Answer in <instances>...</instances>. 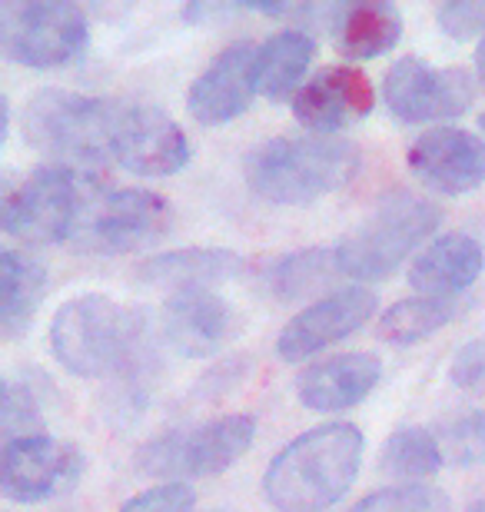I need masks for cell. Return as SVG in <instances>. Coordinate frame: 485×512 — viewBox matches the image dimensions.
I'll return each mask as SVG.
<instances>
[{"instance_id":"obj_26","label":"cell","mask_w":485,"mask_h":512,"mask_svg":"<svg viewBox=\"0 0 485 512\" xmlns=\"http://www.w3.org/2000/svg\"><path fill=\"white\" fill-rule=\"evenodd\" d=\"M442 466H446V453L439 436L426 426H399L379 453V469L386 479H396V486H419Z\"/></svg>"},{"instance_id":"obj_1","label":"cell","mask_w":485,"mask_h":512,"mask_svg":"<svg viewBox=\"0 0 485 512\" xmlns=\"http://www.w3.org/2000/svg\"><path fill=\"white\" fill-rule=\"evenodd\" d=\"M366 439L353 423H326L286 443L266 466L263 496L276 512H326L363 466Z\"/></svg>"},{"instance_id":"obj_3","label":"cell","mask_w":485,"mask_h":512,"mask_svg":"<svg viewBox=\"0 0 485 512\" xmlns=\"http://www.w3.org/2000/svg\"><path fill=\"white\" fill-rule=\"evenodd\" d=\"M147 310L103 293H84L60 303L50 323V353L67 373L100 380L117 376L147 343Z\"/></svg>"},{"instance_id":"obj_31","label":"cell","mask_w":485,"mask_h":512,"mask_svg":"<svg viewBox=\"0 0 485 512\" xmlns=\"http://www.w3.org/2000/svg\"><path fill=\"white\" fill-rule=\"evenodd\" d=\"M449 380L456 383L459 389H479V386H485V336L466 343L456 356H452Z\"/></svg>"},{"instance_id":"obj_18","label":"cell","mask_w":485,"mask_h":512,"mask_svg":"<svg viewBox=\"0 0 485 512\" xmlns=\"http://www.w3.org/2000/svg\"><path fill=\"white\" fill-rule=\"evenodd\" d=\"M379 376H383V360L379 356L339 353L299 373L296 396L313 413H339V409L363 403L376 389Z\"/></svg>"},{"instance_id":"obj_7","label":"cell","mask_w":485,"mask_h":512,"mask_svg":"<svg viewBox=\"0 0 485 512\" xmlns=\"http://www.w3.org/2000/svg\"><path fill=\"white\" fill-rule=\"evenodd\" d=\"M256 436V419L246 413L206 419V423L177 426L167 433L153 436L150 443L140 446L137 453V473L150 479H206L223 469H230L236 459L246 456Z\"/></svg>"},{"instance_id":"obj_8","label":"cell","mask_w":485,"mask_h":512,"mask_svg":"<svg viewBox=\"0 0 485 512\" xmlns=\"http://www.w3.org/2000/svg\"><path fill=\"white\" fill-rule=\"evenodd\" d=\"M87 14L67 0H4L0 54L10 64L50 70L70 64L87 47Z\"/></svg>"},{"instance_id":"obj_36","label":"cell","mask_w":485,"mask_h":512,"mask_svg":"<svg viewBox=\"0 0 485 512\" xmlns=\"http://www.w3.org/2000/svg\"><path fill=\"white\" fill-rule=\"evenodd\" d=\"M216 512H223V509H216Z\"/></svg>"},{"instance_id":"obj_14","label":"cell","mask_w":485,"mask_h":512,"mask_svg":"<svg viewBox=\"0 0 485 512\" xmlns=\"http://www.w3.org/2000/svg\"><path fill=\"white\" fill-rule=\"evenodd\" d=\"M256 57H260V47L250 44V40L230 44L223 54L213 57V64L193 80L187 94V110L196 124H230V120L250 110L253 97L260 94Z\"/></svg>"},{"instance_id":"obj_24","label":"cell","mask_w":485,"mask_h":512,"mask_svg":"<svg viewBox=\"0 0 485 512\" xmlns=\"http://www.w3.org/2000/svg\"><path fill=\"white\" fill-rule=\"evenodd\" d=\"M462 310H466V303L456 296H409V300L392 303L379 316L376 336L392 346H412L449 326Z\"/></svg>"},{"instance_id":"obj_28","label":"cell","mask_w":485,"mask_h":512,"mask_svg":"<svg viewBox=\"0 0 485 512\" xmlns=\"http://www.w3.org/2000/svg\"><path fill=\"white\" fill-rule=\"evenodd\" d=\"M349 512H452L449 496L436 486H386L363 496Z\"/></svg>"},{"instance_id":"obj_35","label":"cell","mask_w":485,"mask_h":512,"mask_svg":"<svg viewBox=\"0 0 485 512\" xmlns=\"http://www.w3.org/2000/svg\"><path fill=\"white\" fill-rule=\"evenodd\" d=\"M479 127H482V133H485V114L479 117Z\"/></svg>"},{"instance_id":"obj_23","label":"cell","mask_w":485,"mask_h":512,"mask_svg":"<svg viewBox=\"0 0 485 512\" xmlns=\"http://www.w3.org/2000/svg\"><path fill=\"white\" fill-rule=\"evenodd\" d=\"M47 293L44 263L20 250L0 253V330L4 336H20L34 323Z\"/></svg>"},{"instance_id":"obj_17","label":"cell","mask_w":485,"mask_h":512,"mask_svg":"<svg viewBox=\"0 0 485 512\" xmlns=\"http://www.w3.org/2000/svg\"><path fill=\"white\" fill-rule=\"evenodd\" d=\"M236 333H240V313L216 290L177 293L163 303V336L173 350L190 360L213 356Z\"/></svg>"},{"instance_id":"obj_4","label":"cell","mask_w":485,"mask_h":512,"mask_svg":"<svg viewBox=\"0 0 485 512\" xmlns=\"http://www.w3.org/2000/svg\"><path fill=\"white\" fill-rule=\"evenodd\" d=\"M113 124L117 100L74 94V90H40L24 107V140L40 157L60 167H94L113 160Z\"/></svg>"},{"instance_id":"obj_5","label":"cell","mask_w":485,"mask_h":512,"mask_svg":"<svg viewBox=\"0 0 485 512\" xmlns=\"http://www.w3.org/2000/svg\"><path fill=\"white\" fill-rule=\"evenodd\" d=\"M442 223V210L422 193L392 190L336 247L339 270L353 280H386L426 243Z\"/></svg>"},{"instance_id":"obj_10","label":"cell","mask_w":485,"mask_h":512,"mask_svg":"<svg viewBox=\"0 0 485 512\" xmlns=\"http://www.w3.org/2000/svg\"><path fill=\"white\" fill-rule=\"evenodd\" d=\"M383 97L402 124L462 117L476 100V77L462 67H432L419 57H399L386 70Z\"/></svg>"},{"instance_id":"obj_27","label":"cell","mask_w":485,"mask_h":512,"mask_svg":"<svg viewBox=\"0 0 485 512\" xmlns=\"http://www.w3.org/2000/svg\"><path fill=\"white\" fill-rule=\"evenodd\" d=\"M0 429H4V443L27 436H47V419L40 409V399L34 396V389L20 380L4 383V399H0Z\"/></svg>"},{"instance_id":"obj_25","label":"cell","mask_w":485,"mask_h":512,"mask_svg":"<svg viewBox=\"0 0 485 512\" xmlns=\"http://www.w3.org/2000/svg\"><path fill=\"white\" fill-rule=\"evenodd\" d=\"M336 276H343L336 247H309L276 260L266 270V286L280 303H296L306 300V296H319V290L333 286Z\"/></svg>"},{"instance_id":"obj_19","label":"cell","mask_w":485,"mask_h":512,"mask_svg":"<svg viewBox=\"0 0 485 512\" xmlns=\"http://www.w3.org/2000/svg\"><path fill=\"white\" fill-rule=\"evenodd\" d=\"M240 273H243L240 253L220 247H187V250H167L143 260L133 270V280L140 286H150V290L177 296L193 290H216V286L230 283Z\"/></svg>"},{"instance_id":"obj_30","label":"cell","mask_w":485,"mask_h":512,"mask_svg":"<svg viewBox=\"0 0 485 512\" xmlns=\"http://www.w3.org/2000/svg\"><path fill=\"white\" fill-rule=\"evenodd\" d=\"M439 27L452 40H482L485 37V0H456L439 7Z\"/></svg>"},{"instance_id":"obj_15","label":"cell","mask_w":485,"mask_h":512,"mask_svg":"<svg viewBox=\"0 0 485 512\" xmlns=\"http://www.w3.org/2000/svg\"><path fill=\"white\" fill-rule=\"evenodd\" d=\"M409 170L422 187L462 197L485 183V143L459 127L426 130L409 147Z\"/></svg>"},{"instance_id":"obj_12","label":"cell","mask_w":485,"mask_h":512,"mask_svg":"<svg viewBox=\"0 0 485 512\" xmlns=\"http://www.w3.org/2000/svg\"><path fill=\"white\" fill-rule=\"evenodd\" d=\"M113 160L137 177H173L190 163V140L160 107L117 100Z\"/></svg>"},{"instance_id":"obj_9","label":"cell","mask_w":485,"mask_h":512,"mask_svg":"<svg viewBox=\"0 0 485 512\" xmlns=\"http://www.w3.org/2000/svg\"><path fill=\"white\" fill-rule=\"evenodd\" d=\"M80 200H84V187L77 183V173L60 163H44L14 187H7L0 227L7 237L27 247L64 243L77 223Z\"/></svg>"},{"instance_id":"obj_22","label":"cell","mask_w":485,"mask_h":512,"mask_svg":"<svg viewBox=\"0 0 485 512\" xmlns=\"http://www.w3.org/2000/svg\"><path fill=\"white\" fill-rule=\"evenodd\" d=\"M316 40L299 27H286L260 44L256 57V80L266 100H293L296 90L306 84V70L313 64Z\"/></svg>"},{"instance_id":"obj_32","label":"cell","mask_w":485,"mask_h":512,"mask_svg":"<svg viewBox=\"0 0 485 512\" xmlns=\"http://www.w3.org/2000/svg\"><path fill=\"white\" fill-rule=\"evenodd\" d=\"M476 77L482 80V87H485V37L479 40V54H476Z\"/></svg>"},{"instance_id":"obj_16","label":"cell","mask_w":485,"mask_h":512,"mask_svg":"<svg viewBox=\"0 0 485 512\" xmlns=\"http://www.w3.org/2000/svg\"><path fill=\"white\" fill-rule=\"evenodd\" d=\"M376 104V90L359 67H326L306 80L293 97V114L316 137L359 124Z\"/></svg>"},{"instance_id":"obj_29","label":"cell","mask_w":485,"mask_h":512,"mask_svg":"<svg viewBox=\"0 0 485 512\" xmlns=\"http://www.w3.org/2000/svg\"><path fill=\"white\" fill-rule=\"evenodd\" d=\"M196 493L187 483H160L143 489L140 496L127 499L120 512H193Z\"/></svg>"},{"instance_id":"obj_20","label":"cell","mask_w":485,"mask_h":512,"mask_svg":"<svg viewBox=\"0 0 485 512\" xmlns=\"http://www.w3.org/2000/svg\"><path fill=\"white\" fill-rule=\"evenodd\" d=\"M485 253L469 233H446L416 253L409 266V286L419 296H459L482 276Z\"/></svg>"},{"instance_id":"obj_11","label":"cell","mask_w":485,"mask_h":512,"mask_svg":"<svg viewBox=\"0 0 485 512\" xmlns=\"http://www.w3.org/2000/svg\"><path fill=\"white\" fill-rule=\"evenodd\" d=\"M84 476V449L54 436H27L4 443L0 453V496L7 503H47Z\"/></svg>"},{"instance_id":"obj_13","label":"cell","mask_w":485,"mask_h":512,"mask_svg":"<svg viewBox=\"0 0 485 512\" xmlns=\"http://www.w3.org/2000/svg\"><path fill=\"white\" fill-rule=\"evenodd\" d=\"M376 316V296L363 290V286H349V290H333L323 300H313L303 313H296L290 323L283 326L280 340H276V353L286 363L309 360L323 346H333Z\"/></svg>"},{"instance_id":"obj_33","label":"cell","mask_w":485,"mask_h":512,"mask_svg":"<svg viewBox=\"0 0 485 512\" xmlns=\"http://www.w3.org/2000/svg\"><path fill=\"white\" fill-rule=\"evenodd\" d=\"M469 512H485V489H479V493L472 496V503H469Z\"/></svg>"},{"instance_id":"obj_6","label":"cell","mask_w":485,"mask_h":512,"mask_svg":"<svg viewBox=\"0 0 485 512\" xmlns=\"http://www.w3.org/2000/svg\"><path fill=\"white\" fill-rule=\"evenodd\" d=\"M173 227V207L153 190H84L77 223L70 230V247L94 256H123L143 250Z\"/></svg>"},{"instance_id":"obj_21","label":"cell","mask_w":485,"mask_h":512,"mask_svg":"<svg viewBox=\"0 0 485 512\" xmlns=\"http://www.w3.org/2000/svg\"><path fill=\"white\" fill-rule=\"evenodd\" d=\"M329 30H333L336 50L346 60H373L399 44L402 17L386 0H349V4H336Z\"/></svg>"},{"instance_id":"obj_34","label":"cell","mask_w":485,"mask_h":512,"mask_svg":"<svg viewBox=\"0 0 485 512\" xmlns=\"http://www.w3.org/2000/svg\"><path fill=\"white\" fill-rule=\"evenodd\" d=\"M476 423H479V433L485 439V409H482V413H476Z\"/></svg>"},{"instance_id":"obj_2","label":"cell","mask_w":485,"mask_h":512,"mask_svg":"<svg viewBox=\"0 0 485 512\" xmlns=\"http://www.w3.org/2000/svg\"><path fill=\"white\" fill-rule=\"evenodd\" d=\"M363 167V150L346 137H273L246 153L243 177L256 197L306 207L343 190Z\"/></svg>"}]
</instances>
